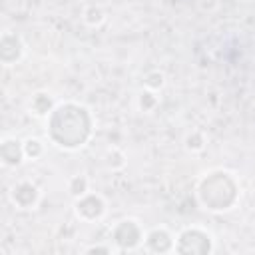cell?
<instances>
[{"mask_svg":"<svg viewBox=\"0 0 255 255\" xmlns=\"http://www.w3.org/2000/svg\"><path fill=\"white\" fill-rule=\"evenodd\" d=\"M145 86H147L149 90H157V88H161V86H163V74H161V72H153V74H149L147 80H145Z\"/></svg>","mask_w":255,"mask_h":255,"instance_id":"cell-2","label":"cell"},{"mask_svg":"<svg viewBox=\"0 0 255 255\" xmlns=\"http://www.w3.org/2000/svg\"><path fill=\"white\" fill-rule=\"evenodd\" d=\"M38 195H40V193H38V187L32 185V183H18V185L12 187V193H10L12 201H14L20 209H30L32 205H36Z\"/></svg>","mask_w":255,"mask_h":255,"instance_id":"cell-1","label":"cell"}]
</instances>
